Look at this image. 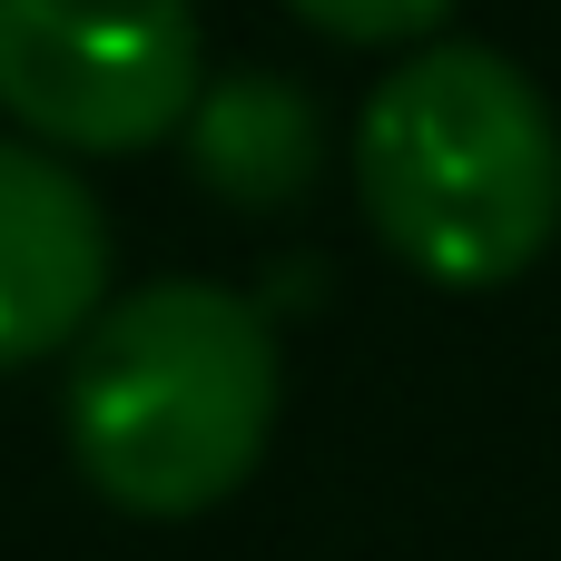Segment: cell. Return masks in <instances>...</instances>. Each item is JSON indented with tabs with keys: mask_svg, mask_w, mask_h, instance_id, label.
Segmentation results:
<instances>
[{
	"mask_svg": "<svg viewBox=\"0 0 561 561\" xmlns=\"http://www.w3.org/2000/svg\"><path fill=\"white\" fill-rule=\"evenodd\" d=\"M375 237L434 286H513L561 237L552 99L483 39L414 49L355 118Z\"/></svg>",
	"mask_w": 561,
	"mask_h": 561,
	"instance_id": "obj_2",
	"label": "cell"
},
{
	"mask_svg": "<svg viewBox=\"0 0 561 561\" xmlns=\"http://www.w3.org/2000/svg\"><path fill=\"white\" fill-rule=\"evenodd\" d=\"M207 99L197 0H0V108L79 158H128Z\"/></svg>",
	"mask_w": 561,
	"mask_h": 561,
	"instance_id": "obj_3",
	"label": "cell"
},
{
	"mask_svg": "<svg viewBox=\"0 0 561 561\" xmlns=\"http://www.w3.org/2000/svg\"><path fill=\"white\" fill-rule=\"evenodd\" d=\"M286 365L247 296L207 276H168L118 296L79 335L69 375V454L99 483V503L138 523L217 513L276 434Z\"/></svg>",
	"mask_w": 561,
	"mask_h": 561,
	"instance_id": "obj_1",
	"label": "cell"
},
{
	"mask_svg": "<svg viewBox=\"0 0 561 561\" xmlns=\"http://www.w3.org/2000/svg\"><path fill=\"white\" fill-rule=\"evenodd\" d=\"M108 296V217L49 148L0 138V375L79 345Z\"/></svg>",
	"mask_w": 561,
	"mask_h": 561,
	"instance_id": "obj_4",
	"label": "cell"
},
{
	"mask_svg": "<svg viewBox=\"0 0 561 561\" xmlns=\"http://www.w3.org/2000/svg\"><path fill=\"white\" fill-rule=\"evenodd\" d=\"M286 10L325 39H355V49H404L454 20V0H286Z\"/></svg>",
	"mask_w": 561,
	"mask_h": 561,
	"instance_id": "obj_6",
	"label": "cell"
},
{
	"mask_svg": "<svg viewBox=\"0 0 561 561\" xmlns=\"http://www.w3.org/2000/svg\"><path fill=\"white\" fill-rule=\"evenodd\" d=\"M316 148H325V118L286 69L207 79V99L187 108V158L227 207H286L316 178Z\"/></svg>",
	"mask_w": 561,
	"mask_h": 561,
	"instance_id": "obj_5",
	"label": "cell"
}]
</instances>
